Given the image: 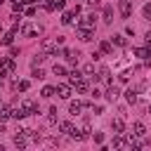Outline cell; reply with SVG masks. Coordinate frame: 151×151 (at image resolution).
<instances>
[{
    "mask_svg": "<svg viewBox=\"0 0 151 151\" xmlns=\"http://www.w3.org/2000/svg\"><path fill=\"white\" fill-rule=\"evenodd\" d=\"M24 111H26V116H33V113H38V104L31 99V97H24L21 99V104H19Z\"/></svg>",
    "mask_w": 151,
    "mask_h": 151,
    "instance_id": "obj_1",
    "label": "cell"
},
{
    "mask_svg": "<svg viewBox=\"0 0 151 151\" xmlns=\"http://www.w3.org/2000/svg\"><path fill=\"white\" fill-rule=\"evenodd\" d=\"M40 50H42L45 54L57 52V40H54V38H42V40H40Z\"/></svg>",
    "mask_w": 151,
    "mask_h": 151,
    "instance_id": "obj_2",
    "label": "cell"
},
{
    "mask_svg": "<svg viewBox=\"0 0 151 151\" xmlns=\"http://www.w3.org/2000/svg\"><path fill=\"white\" fill-rule=\"evenodd\" d=\"M78 26H80V28H90V31H94V26H97V17H94V14H87V17H83V19L78 21Z\"/></svg>",
    "mask_w": 151,
    "mask_h": 151,
    "instance_id": "obj_3",
    "label": "cell"
},
{
    "mask_svg": "<svg viewBox=\"0 0 151 151\" xmlns=\"http://www.w3.org/2000/svg\"><path fill=\"white\" fill-rule=\"evenodd\" d=\"M9 116H12L14 120H24V118H26V111H24L19 104H12V106H9Z\"/></svg>",
    "mask_w": 151,
    "mask_h": 151,
    "instance_id": "obj_4",
    "label": "cell"
},
{
    "mask_svg": "<svg viewBox=\"0 0 151 151\" xmlns=\"http://www.w3.org/2000/svg\"><path fill=\"white\" fill-rule=\"evenodd\" d=\"M57 94H59L61 99H71V85H68V83H59V85H57Z\"/></svg>",
    "mask_w": 151,
    "mask_h": 151,
    "instance_id": "obj_5",
    "label": "cell"
},
{
    "mask_svg": "<svg viewBox=\"0 0 151 151\" xmlns=\"http://www.w3.org/2000/svg\"><path fill=\"white\" fill-rule=\"evenodd\" d=\"M132 134H134V137H144V134H146V125H144L142 120L132 123Z\"/></svg>",
    "mask_w": 151,
    "mask_h": 151,
    "instance_id": "obj_6",
    "label": "cell"
},
{
    "mask_svg": "<svg viewBox=\"0 0 151 151\" xmlns=\"http://www.w3.org/2000/svg\"><path fill=\"white\" fill-rule=\"evenodd\" d=\"M118 9H120V14H123V19H127V17L132 14V5H130L127 0H120V5H118Z\"/></svg>",
    "mask_w": 151,
    "mask_h": 151,
    "instance_id": "obj_7",
    "label": "cell"
},
{
    "mask_svg": "<svg viewBox=\"0 0 151 151\" xmlns=\"http://www.w3.org/2000/svg\"><path fill=\"white\" fill-rule=\"evenodd\" d=\"M111 130H113L116 134L125 132V120H123V118H113V123H111Z\"/></svg>",
    "mask_w": 151,
    "mask_h": 151,
    "instance_id": "obj_8",
    "label": "cell"
},
{
    "mask_svg": "<svg viewBox=\"0 0 151 151\" xmlns=\"http://www.w3.org/2000/svg\"><path fill=\"white\" fill-rule=\"evenodd\" d=\"M113 146H116V149H127V146H130V142H127V139L123 137V132H120V134H116V137H113Z\"/></svg>",
    "mask_w": 151,
    "mask_h": 151,
    "instance_id": "obj_9",
    "label": "cell"
},
{
    "mask_svg": "<svg viewBox=\"0 0 151 151\" xmlns=\"http://www.w3.org/2000/svg\"><path fill=\"white\" fill-rule=\"evenodd\" d=\"M68 113L71 116H80L83 113V101H71L68 104Z\"/></svg>",
    "mask_w": 151,
    "mask_h": 151,
    "instance_id": "obj_10",
    "label": "cell"
},
{
    "mask_svg": "<svg viewBox=\"0 0 151 151\" xmlns=\"http://www.w3.org/2000/svg\"><path fill=\"white\" fill-rule=\"evenodd\" d=\"M35 33H38V31H35L33 24H24V26H21V35H24V38H31V35H35Z\"/></svg>",
    "mask_w": 151,
    "mask_h": 151,
    "instance_id": "obj_11",
    "label": "cell"
},
{
    "mask_svg": "<svg viewBox=\"0 0 151 151\" xmlns=\"http://www.w3.org/2000/svg\"><path fill=\"white\" fill-rule=\"evenodd\" d=\"M80 40H83V42L94 40V31H90V28H80Z\"/></svg>",
    "mask_w": 151,
    "mask_h": 151,
    "instance_id": "obj_12",
    "label": "cell"
},
{
    "mask_svg": "<svg viewBox=\"0 0 151 151\" xmlns=\"http://www.w3.org/2000/svg\"><path fill=\"white\" fill-rule=\"evenodd\" d=\"M64 57H66V61L68 64H78V52H73V50H64Z\"/></svg>",
    "mask_w": 151,
    "mask_h": 151,
    "instance_id": "obj_13",
    "label": "cell"
},
{
    "mask_svg": "<svg viewBox=\"0 0 151 151\" xmlns=\"http://www.w3.org/2000/svg\"><path fill=\"white\" fill-rule=\"evenodd\" d=\"M118 94H120V92H118V87H116V85H109V90H106V99H109V101H116V99H118Z\"/></svg>",
    "mask_w": 151,
    "mask_h": 151,
    "instance_id": "obj_14",
    "label": "cell"
},
{
    "mask_svg": "<svg viewBox=\"0 0 151 151\" xmlns=\"http://www.w3.org/2000/svg\"><path fill=\"white\" fill-rule=\"evenodd\" d=\"M73 85H76V92H87V87H90V85H87V80H85V76H83L80 80H76Z\"/></svg>",
    "mask_w": 151,
    "mask_h": 151,
    "instance_id": "obj_15",
    "label": "cell"
},
{
    "mask_svg": "<svg viewBox=\"0 0 151 151\" xmlns=\"http://www.w3.org/2000/svg\"><path fill=\"white\" fill-rule=\"evenodd\" d=\"M125 101H127V104H137V90H134V87H130V90L125 92Z\"/></svg>",
    "mask_w": 151,
    "mask_h": 151,
    "instance_id": "obj_16",
    "label": "cell"
},
{
    "mask_svg": "<svg viewBox=\"0 0 151 151\" xmlns=\"http://www.w3.org/2000/svg\"><path fill=\"white\" fill-rule=\"evenodd\" d=\"M78 132H80V139H87V137H90V132H92L90 123H83V125L78 127Z\"/></svg>",
    "mask_w": 151,
    "mask_h": 151,
    "instance_id": "obj_17",
    "label": "cell"
},
{
    "mask_svg": "<svg viewBox=\"0 0 151 151\" xmlns=\"http://www.w3.org/2000/svg\"><path fill=\"white\" fill-rule=\"evenodd\" d=\"M134 54H137L139 59H149V57H151V47H137Z\"/></svg>",
    "mask_w": 151,
    "mask_h": 151,
    "instance_id": "obj_18",
    "label": "cell"
},
{
    "mask_svg": "<svg viewBox=\"0 0 151 151\" xmlns=\"http://www.w3.org/2000/svg\"><path fill=\"white\" fill-rule=\"evenodd\" d=\"M101 19H104V24H111V21H113V9H111L109 5L104 7V14H101Z\"/></svg>",
    "mask_w": 151,
    "mask_h": 151,
    "instance_id": "obj_19",
    "label": "cell"
},
{
    "mask_svg": "<svg viewBox=\"0 0 151 151\" xmlns=\"http://www.w3.org/2000/svg\"><path fill=\"white\" fill-rule=\"evenodd\" d=\"M73 19H76V14H73V9H71V12H64V14H61V24H64V26H68V24H73Z\"/></svg>",
    "mask_w": 151,
    "mask_h": 151,
    "instance_id": "obj_20",
    "label": "cell"
},
{
    "mask_svg": "<svg viewBox=\"0 0 151 151\" xmlns=\"http://www.w3.org/2000/svg\"><path fill=\"white\" fill-rule=\"evenodd\" d=\"M14 146H17V149H24V146H26V134H24V132H19V134L14 137Z\"/></svg>",
    "mask_w": 151,
    "mask_h": 151,
    "instance_id": "obj_21",
    "label": "cell"
},
{
    "mask_svg": "<svg viewBox=\"0 0 151 151\" xmlns=\"http://www.w3.org/2000/svg\"><path fill=\"white\" fill-rule=\"evenodd\" d=\"M54 92H57V87H52V85H45V87H42V92H40V94H42V97H45V99H50V97H54Z\"/></svg>",
    "mask_w": 151,
    "mask_h": 151,
    "instance_id": "obj_22",
    "label": "cell"
},
{
    "mask_svg": "<svg viewBox=\"0 0 151 151\" xmlns=\"http://www.w3.org/2000/svg\"><path fill=\"white\" fill-rule=\"evenodd\" d=\"M109 73H111V71L104 66V68H99V76H97V78H99V80H104V83H109V80H111V76H109Z\"/></svg>",
    "mask_w": 151,
    "mask_h": 151,
    "instance_id": "obj_23",
    "label": "cell"
},
{
    "mask_svg": "<svg viewBox=\"0 0 151 151\" xmlns=\"http://www.w3.org/2000/svg\"><path fill=\"white\" fill-rule=\"evenodd\" d=\"M71 130H73V125H71L68 120H64V123H59V132H64V134H71Z\"/></svg>",
    "mask_w": 151,
    "mask_h": 151,
    "instance_id": "obj_24",
    "label": "cell"
},
{
    "mask_svg": "<svg viewBox=\"0 0 151 151\" xmlns=\"http://www.w3.org/2000/svg\"><path fill=\"white\" fill-rule=\"evenodd\" d=\"M12 40H14V33L9 31V33H5V35L0 38V45H12Z\"/></svg>",
    "mask_w": 151,
    "mask_h": 151,
    "instance_id": "obj_25",
    "label": "cell"
},
{
    "mask_svg": "<svg viewBox=\"0 0 151 151\" xmlns=\"http://www.w3.org/2000/svg\"><path fill=\"white\" fill-rule=\"evenodd\" d=\"M111 40H113V45H118V47H125V42H127V40H125V35H120V33H118V35H113Z\"/></svg>",
    "mask_w": 151,
    "mask_h": 151,
    "instance_id": "obj_26",
    "label": "cell"
},
{
    "mask_svg": "<svg viewBox=\"0 0 151 151\" xmlns=\"http://www.w3.org/2000/svg\"><path fill=\"white\" fill-rule=\"evenodd\" d=\"M31 76H33V78H35V80H42V78H45V71H42V68H40V66H38V68H35V66H33V71H31Z\"/></svg>",
    "mask_w": 151,
    "mask_h": 151,
    "instance_id": "obj_27",
    "label": "cell"
},
{
    "mask_svg": "<svg viewBox=\"0 0 151 151\" xmlns=\"http://www.w3.org/2000/svg\"><path fill=\"white\" fill-rule=\"evenodd\" d=\"M92 73H94V64H87V66L83 68V76H87V78H94Z\"/></svg>",
    "mask_w": 151,
    "mask_h": 151,
    "instance_id": "obj_28",
    "label": "cell"
},
{
    "mask_svg": "<svg viewBox=\"0 0 151 151\" xmlns=\"http://www.w3.org/2000/svg\"><path fill=\"white\" fill-rule=\"evenodd\" d=\"M28 85H31L28 80H17V85H14V87H17V90H21V92H26V90H28Z\"/></svg>",
    "mask_w": 151,
    "mask_h": 151,
    "instance_id": "obj_29",
    "label": "cell"
},
{
    "mask_svg": "<svg viewBox=\"0 0 151 151\" xmlns=\"http://www.w3.org/2000/svg\"><path fill=\"white\" fill-rule=\"evenodd\" d=\"M99 50H101L104 54H109V52H111V42H109V40H101V45H99Z\"/></svg>",
    "mask_w": 151,
    "mask_h": 151,
    "instance_id": "obj_30",
    "label": "cell"
},
{
    "mask_svg": "<svg viewBox=\"0 0 151 151\" xmlns=\"http://www.w3.org/2000/svg\"><path fill=\"white\" fill-rule=\"evenodd\" d=\"M42 61H45V54H35V57L31 59V64H33V66H40Z\"/></svg>",
    "mask_w": 151,
    "mask_h": 151,
    "instance_id": "obj_31",
    "label": "cell"
},
{
    "mask_svg": "<svg viewBox=\"0 0 151 151\" xmlns=\"http://www.w3.org/2000/svg\"><path fill=\"white\" fill-rule=\"evenodd\" d=\"M52 71H54V76H66V68H64L61 64H54V68H52Z\"/></svg>",
    "mask_w": 151,
    "mask_h": 151,
    "instance_id": "obj_32",
    "label": "cell"
},
{
    "mask_svg": "<svg viewBox=\"0 0 151 151\" xmlns=\"http://www.w3.org/2000/svg\"><path fill=\"white\" fill-rule=\"evenodd\" d=\"M80 78H83L80 71H71V73H68V80H71V83H76V80H80Z\"/></svg>",
    "mask_w": 151,
    "mask_h": 151,
    "instance_id": "obj_33",
    "label": "cell"
},
{
    "mask_svg": "<svg viewBox=\"0 0 151 151\" xmlns=\"http://www.w3.org/2000/svg\"><path fill=\"white\" fill-rule=\"evenodd\" d=\"M142 14H144V19H151V5H144L142 7Z\"/></svg>",
    "mask_w": 151,
    "mask_h": 151,
    "instance_id": "obj_34",
    "label": "cell"
},
{
    "mask_svg": "<svg viewBox=\"0 0 151 151\" xmlns=\"http://www.w3.org/2000/svg\"><path fill=\"white\" fill-rule=\"evenodd\" d=\"M118 80H120V83H127V80H130V73H127V71H123V73L118 76Z\"/></svg>",
    "mask_w": 151,
    "mask_h": 151,
    "instance_id": "obj_35",
    "label": "cell"
},
{
    "mask_svg": "<svg viewBox=\"0 0 151 151\" xmlns=\"http://www.w3.org/2000/svg\"><path fill=\"white\" fill-rule=\"evenodd\" d=\"M45 9L52 12V9H54V0H45Z\"/></svg>",
    "mask_w": 151,
    "mask_h": 151,
    "instance_id": "obj_36",
    "label": "cell"
},
{
    "mask_svg": "<svg viewBox=\"0 0 151 151\" xmlns=\"http://www.w3.org/2000/svg\"><path fill=\"white\" fill-rule=\"evenodd\" d=\"M94 142L101 144V142H104V134H101V132H94Z\"/></svg>",
    "mask_w": 151,
    "mask_h": 151,
    "instance_id": "obj_37",
    "label": "cell"
},
{
    "mask_svg": "<svg viewBox=\"0 0 151 151\" xmlns=\"http://www.w3.org/2000/svg\"><path fill=\"white\" fill-rule=\"evenodd\" d=\"M7 61H9L7 57H0V71H5V66H7Z\"/></svg>",
    "mask_w": 151,
    "mask_h": 151,
    "instance_id": "obj_38",
    "label": "cell"
},
{
    "mask_svg": "<svg viewBox=\"0 0 151 151\" xmlns=\"http://www.w3.org/2000/svg\"><path fill=\"white\" fill-rule=\"evenodd\" d=\"M45 144H47V146H57V139H54V137H50V139H45Z\"/></svg>",
    "mask_w": 151,
    "mask_h": 151,
    "instance_id": "obj_39",
    "label": "cell"
},
{
    "mask_svg": "<svg viewBox=\"0 0 151 151\" xmlns=\"http://www.w3.org/2000/svg\"><path fill=\"white\" fill-rule=\"evenodd\" d=\"M144 38H146V42L151 45V31H146V35H144Z\"/></svg>",
    "mask_w": 151,
    "mask_h": 151,
    "instance_id": "obj_40",
    "label": "cell"
},
{
    "mask_svg": "<svg viewBox=\"0 0 151 151\" xmlns=\"http://www.w3.org/2000/svg\"><path fill=\"white\" fill-rule=\"evenodd\" d=\"M33 2H42V0H33Z\"/></svg>",
    "mask_w": 151,
    "mask_h": 151,
    "instance_id": "obj_41",
    "label": "cell"
},
{
    "mask_svg": "<svg viewBox=\"0 0 151 151\" xmlns=\"http://www.w3.org/2000/svg\"><path fill=\"white\" fill-rule=\"evenodd\" d=\"M0 83H2V73H0Z\"/></svg>",
    "mask_w": 151,
    "mask_h": 151,
    "instance_id": "obj_42",
    "label": "cell"
},
{
    "mask_svg": "<svg viewBox=\"0 0 151 151\" xmlns=\"http://www.w3.org/2000/svg\"><path fill=\"white\" fill-rule=\"evenodd\" d=\"M149 113H151V106H149Z\"/></svg>",
    "mask_w": 151,
    "mask_h": 151,
    "instance_id": "obj_43",
    "label": "cell"
},
{
    "mask_svg": "<svg viewBox=\"0 0 151 151\" xmlns=\"http://www.w3.org/2000/svg\"><path fill=\"white\" fill-rule=\"evenodd\" d=\"M0 106H2V104H0Z\"/></svg>",
    "mask_w": 151,
    "mask_h": 151,
    "instance_id": "obj_44",
    "label": "cell"
}]
</instances>
